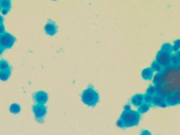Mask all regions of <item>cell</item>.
<instances>
[{
    "label": "cell",
    "mask_w": 180,
    "mask_h": 135,
    "mask_svg": "<svg viewBox=\"0 0 180 135\" xmlns=\"http://www.w3.org/2000/svg\"><path fill=\"white\" fill-rule=\"evenodd\" d=\"M120 119L123 121L124 128H131L137 126L141 119V114L138 111L131 110V104H126L124 111L121 114Z\"/></svg>",
    "instance_id": "cell-1"
},
{
    "label": "cell",
    "mask_w": 180,
    "mask_h": 135,
    "mask_svg": "<svg viewBox=\"0 0 180 135\" xmlns=\"http://www.w3.org/2000/svg\"><path fill=\"white\" fill-rule=\"evenodd\" d=\"M82 101L87 106L94 107L99 103L100 95L93 86H88L82 94Z\"/></svg>",
    "instance_id": "cell-2"
},
{
    "label": "cell",
    "mask_w": 180,
    "mask_h": 135,
    "mask_svg": "<svg viewBox=\"0 0 180 135\" xmlns=\"http://www.w3.org/2000/svg\"><path fill=\"white\" fill-rule=\"evenodd\" d=\"M171 56L172 55L167 54V53H163L162 51H159L158 55L156 56V61L162 66L163 69L168 68L172 65V61H171Z\"/></svg>",
    "instance_id": "cell-3"
},
{
    "label": "cell",
    "mask_w": 180,
    "mask_h": 135,
    "mask_svg": "<svg viewBox=\"0 0 180 135\" xmlns=\"http://www.w3.org/2000/svg\"><path fill=\"white\" fill-rule=\"evenodd\" d=\"M15 42V38L10 33H4L0 36V46L4 49H10Z\"/></svg>",
    "instance_id": "cell-4"
},
{
    "label": "cell",
    "mask_w": 180,
    "mask_h": 135,
    "mask_svg": "<svg viewBox=\"0 0 180 135\" xmlns=\"http://www.w3.org/2000/svg\"><path fill=\"white\" fill-rule=\"evenodd\" d=\"M32 109H33V113L35 114V117L38 120L42 119L45 117V115H46V114H47V108H46V106H45L44 104L36 103Z\"/></svg>",
    "instance_id": "cell-5"
},
{
    "label": "cell",
    "mask_w": 180,
    "mask_h": 135,
    "mask_svg": "<svg viewBox=\"0 0 180 135\" xmlns=\"http://www.w3.org/2000/svg\"><path fill=\"white\" fill-rule=\"evenodd\" d=\"M33 100H35L36 103L38 104H46L49 100V96L46 92L44 91H38L34 93L33 95Z\"/></svg>",
    "instance_id": "cell-6"
},
{
    "label": "cell",
    "mask_w": 180,
    "mask_h": 135,
    "mask_svg": "<svg viewBox=\"0 0 180 135\" xmlns=\"http://www.w3.org/2000/svg\"><path fill=\"white\" fill-rule=\"evenodd\" d=\"M44 31L45 33L47 35L53 37L57 33V27L56 24H55V22L52 21H49L46 24H45V27H44Z\"/></svg>",
    "instance_id": "cell-7"
},
{
    "label": "cell",
    "mask_w": 180,
    "mask_h": 135,
    "mask_svg": "<svg viewBox=\"0 0 180 135\" xmlns=\"http://www.w3.org/2000/svg\"><path fill=\"white\" fill-rule=\"evenodd\" d=\"M153 105L155 106H158V107H162V108H165L168 105L165 102L164 99L162 97V96H159V94H156L153 96V102H152Z\"/></svg>",
    "instance_id": "cell-8"
},
{
    "label": "cell",
    "mask_w": 180,
    "mask_h": 135,
    "mask_svg": "<svg viewBox=\"0 0 180 135\" xmlns=\"http://www.w3.org/2000/svg\"><path fill=\"white\" fill-rule=\"evenodd\" d=\"M131 102L132 105L136 106V107H139L144 102V95L143 94L134 95L133 97L131 98Z\"/></svg>",
    "instance_id": "cell-9"
},
{
    "label": "cell",
    "mask_w": 180,
    "mask_h": 135,
    "mask_svg": "<svg viewBox=\"0 0 180 135\" xmlns=\"http://www.w3.org/2000/svg\"><path fill=\"white\" fill-rule=\"evenodd\" d=\"M142 77H143V79L145 80V81L152 80L153 77H154V70L151 68H146V69H143Z\"/></svg>",
    "instance_id": "cell-10"
},
{
    "label": "cell",
    "mask_w": 180,
    "mask_h": 135,
    "mask_svg": "<svg viewBox=\"0 0 180 135\" xmlns=\"http://www.w3.org/2000/svg\"><path fill=\"white\" fill-rule=\"evenodd\" d=\"M11 75V70H0V80L5 82L10 79Z\"/></svg>",
    "instance_id": "cell-11"
},
{
    "label": "cell",
    "mask_w": 180,
    "mask_h": 135,
    "mask_svg": "<svg viewBox=\"0 0 180 135\" xmlns=\"http://www.w3.org/2000/svg\"><path fill=\"white\" fill-rule=\"evenodd\" d=\"M10 112L13 114H18L21 112V105L19 103H12L10 106Z\"/></svg>",
    "instance_id": "cell-12"
},
{
    "label": "cell",
    "mask_w": 180,
    "mask_h": 135,
    "mask_svg": "<svg viewBox=\"0 0 180 135\" xmlns=\"http://www.w3.org/2000/svg\"><path fill=\"white\" fill-rule=\"evenodd\" d=\"M149 109H150V104H147V103H145V102H143V103L138 107L137 111H138V113H140L141 114H145V113L148 112Z\"/></svg>",
    "instance_id": "cell-13"
},
{
    "label": "cell",
    "mask_w": 180,
    "mask_h": 135,
    "mask_svg": "<svg viewBox=\"0 0 180 135\" xmlns=\"http://www.w3.org/2000/svg\"><path fill=\"white\" fill-rule=\"evenodd\" d=\"M160 51L163 52V53H167V54L172 55V53H173V45H171L170 43H164L162 46Z\"/></svg>",
    "instance_id": "cell-14"
},
{
    "label": "cell",
    "mask_w": 180,
    "mask_h": 135,
    "mask_svg": "<svg viewBox=\"0 0 180 135\" xmlns=\"http://www.w3.org/2000/svg\"><path fill=\"white\" fill-rule=\"evenodd\" d=\"M150 68L154 70V72H162V70H163V68H162V66H160L159 64L156 60L152 62Z\"/></svg>",
    "instance_id": "cell-15"
},
{
    "label": "cell",
    "mask_w": 180,
    "mask_h": 135,
    "mask_svg": "<svg viewBox=\"0 0 180 135\" xmlns=\"http://www.w3.org/2000/svg\"><path fill=\"white\" fill-rule=\"evenodd\" d=\"M0 7H1V10L6 9V10H10V8H11L10 0H1V1H0Z\"/></svg>",
    "instance_id": "cell-16"
},
{
    "label": "cell",
    "mask_w": 180,
    "mask_h": 135,
    "mask_svg": "<svg viewBox=\"0 0 180 135\" xmlns=\"http://www.w3.org/2000/svg\"><path fill=\"white\" fill-rule=\"evenodd\" d=\"M0 70H10V65L6 60H0Z\"/></svg>",
    "instance_id": "cell-17"
},
{
    "label": "cell",
    "mask_w": 180,
    "mask_h": 135,
    "mask_svg": "<svg viewBox=\"0 0 180 135\" xmlns=\"http://www.w3.org/2000/svg\"><path fill=\"white\" fill-rule=\"evenodd\" d=\"M144 102L147 104H152L153 102V96L152 95H149V94H145L144 95Z\"/></svg>",
    "instance_id": "cell-18"
},
{
    "label": "cell",
    "mask_w": 180,
    "mask_h": 135,
    "mask_svg": "<svg viewBox=\"0 0 180 135\" xmlns=\"http://www.w3.org/2000/svg\"><path fill=\"white\" fill-rule=\"evenodd\" d=\"M146 94H149V95H156L157 94V90H156V87L155 86H148V88L146 89Z\"/></svg>",
    "instance_id": "cell-19"
},
{
    "label": "cell",
    "mask_w": 180,
    "mask_h": 135,
    "mask_svg": "<svg viewBox=\"0 0 180 135\" xmlns=\"http://www.w3.org/2000/svg\"><path fill=\"white\" fill-rule=\"evenodd\" d=\"M180 50V40H176L173 44V52H177Z\"/></svg>",
    "instance_id": "cell-20"
},
{
    "label": "cell",
    "mask_w": 180,
    "mask_h": 135,
    "mask_svg": "<svg viewBox=\"0 0 180 135\" xmlns=\"http://www.w3.org/2000/svg\"><path fill=\"white\" fill-rule=\"evenodd\" d=\"M117 126L118 127V128H124V124H123V121H122L120 118L117 120Z\"/></svg>",
    "instance_id": "cell-21"
},
{
    "label": "cell",
    "mask_w": 180,
    "mask_h": 135,
    "mask_svg": "<svg viewBox=\"0 0 180 135\" xmlns=\"http://www.w3.org/2000/svg\"><path fill=\"white\" fill-rule=\"evenodd\" d=\"M175 55H176V59H177V62H178V66H180V50H179V51H177V52H176Z\"/></svg>",
    "instance_id": "cell-22"
},
{
    "label": "cell",
    "mask_w": 180,
    "mask_h": 135,
    "mask_svg": "<svg viewBox=\"0 0 180 135\" xmlns=\"http://www.w3.org/2000/svg\"><path fill=\"white\" fill-rule=\"evenodd\" d=\"M4 33H6V29H5L4 24H0V35H2Z\"/></svg>",
    "instance_id": "cell-23"
},
{
    "label": "cell",
    "mask_w": 180,
    "mask_h": 135,
    "mask_svg": "<svg viewBox=\"0 0 180 135\" xmlns=\"http://www.w3.org/2000/svg\"><path fill=\"white\" fill-rule=\"evenodd\" d=\"M141 135H152V134L149 131H143L142 133H141Z\"/></svg>",
    "instance_id": "cell-24"
},
{
    "label": "cell",
    "mask_w": 180,
    "mask_h": 135,
    "mask_svg": "<svg viewBox=\"0 0 180 135\" xmlns=\"http://www.w3.org/2000/svg\"><path fill=\"white\" fill-rule=\"evenodd\" d=\"M10 10H6V9H2L1 10V13H2V15H6V14H7L8 13V12H9Z\"/></svg>",
    "instance_id": "cell-25"
},
{
    "label": "cell",
    "mask_w": 180,
    "mask_h": 135,
    "mask_svg": "<svg viewBox=\"0 0 180 135\" xmlns=\"http://www.w3.org/2000/svg\"><path fill=\"white\" fill-rule=\"evenodd\" d=\"M3 23H4V17L1 14H0V24H3Z\"/></svg>",
    "instance_id": "cell-26"
},
{
    "label": "cell",
    "mask_w": 180,
    "mask_h": 135,
    "mask_svg": "<svg viewBox=\"0 0 180 135\" xmlns=\"http://www.w3.org/2000/svg\"><path fill=\"white\" fill-rule=\"evenodd\" d=\"M4 48L3 47H1V46H0V55H2V54L4 53Z\"/></svg>",
    "instance_id": "cell-27"
},
{
    "label": "cell",
    "mask_w": 180,
    "mask_h": 135,
    "mask_svg": "<svg viewBox=\"0 0 180 135\" xmlns=\"http://www.w3.org/2000/svg\"><path fill=\"white\" fill-rule=\"evenodd\" d=\"M0 11H1V7H0Z\"/></svg>",
    "instance_id": "cell-28"
},
{
    "label": "cell",
    "mask_w": 180,
    "mask_h": 135,
    "mask_svg": "<svg viewBox=\"0 0 180 135\" xmlns=\"http://www.w3.org/2000/svg\"><path fill=\"white\" fill-rule=\"evenodd\" d=\"M53 1H56V0H53Z\"/></svg>",
    "instance_id": "cell-29"
},
{
    "label": "cell",
    "mask_w": 180,
    "mask_h": 135,
    "mask_svg": "<svg viewBox=\"0 0 180 135\" xmlns=\"http://www.w3.org/2000/svg\"><path fill=\"white\" fill-rule=\"evenodd\" d=\"M0 1H1V0H0Z\"/></svg>",
    "instance_id": "cell-30"
}]
</instances>
